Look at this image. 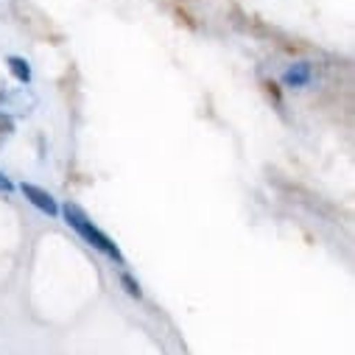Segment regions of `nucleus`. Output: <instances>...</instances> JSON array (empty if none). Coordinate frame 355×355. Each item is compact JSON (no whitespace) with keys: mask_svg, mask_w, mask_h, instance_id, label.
<instances>
[{"mask_svg":"<svg viewBox=\"0 0 355 355\" xmlns=\"http://www.w3.org/2000/svg\"><path fill=\"white\" fill-rule=\"evenodd\" d=\"M12 135H15V118L0 112V143H6Z\"/></svg>","mask_w":355,"mask_h":355,"instance_id":"obj_5","label":"nucleus"},{"mask_svg":"<svg viewBox=\"0 0 355 355\" xmlns=\"http://www.w3.org/2000/svg\"><path fill=\"white\" fill-rule=\"evenodd\" d=\"M121 283H123V288H126V294H129V297H137V300L143 297V288H140V283H137V280H132V275H126V272H123V275H121Z\"/></svg>","mask_w":355,"mask_h":355,"instance_id":"obj_6","label":"nucleus"},{"mask_svg":"<svg viewBox=\"0 0 355 355\" xmlns=\"http://www.w3.org/2000/svg\"><path fill=\"white\" fill-rule=\"evenodd\" d=\"M59 213H62L64 224H67V227H73V230H76L87 243H90L93 249H98L101 254H107L110 260H115V263H121V266L126 263V257H123V252L118 249V243H115L107 232H101V230L90 221V216H87L78 205L67 202V205H62V207H59Z\"/></svg>","mask_w":355,"mask_h":355,"instance_id":"obj_1","label":"nucleus"},{"mask_svg":"<svg viewBox=\"0 0 355 355\" xmlns=\"http://www.w3.org/2000/svg\"><path fill=\"white\" fill-rule=\"evenodd\" d=\"M311 78H313V67H311V62H297V64H291V67L283 73L286 87H305Z\"/></svg>","mask_w":355,"mask_h":355,"instance_id":"obj_3","label":"nucleus"},{"mask_svg":"<svg viewBox=\"0 0 355 355\" xmlns=\"http://www.w3.org/2000/svg\"><path fill=\"white\" fill-rule=\"evenodd\" d=\"M12 191H15L12 180H9V176H6L3 171H0V193H12Z\"/></svg>","mask_w":355,"mask_h":355,"instance_id":"obj_7","label":"nucleus"},{"mask_svg":"<svg viewBox=\"0 0 355 355\" xmlns=\"http://www.w3.org/2000/svg\"><path fill=\"white\" fill-rule=\"evenodd\" d=\"M20 191H23V196L40 210V213H45V216H51V218H56L59 216V205H56V199L45 191V188H40V185H31V182H23L20 185Z\"/></svg>","mask_w":355,"mask_h":355,"instance_id":"obj_2","label":"nucleus"},{"mask_svg":"<svg viewBox=\"0 0 355 355\" xmlns=\"http://www.w3.org/2000/svg\"><path fill=\"white\" fill-rule=\"evenodd\" d=\"M9 70H12V76H15L20 84H28V81H31V64H28L23 56H9Z\"/></svg>","mask_w":355,"mask_h":355,"instance_id":"obj_4","label":"nucleus"}]
</instances>
